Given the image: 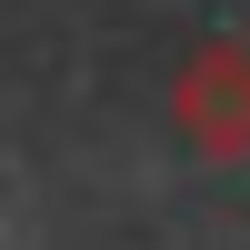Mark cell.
I'll list each match as a JSON object with an SVG mask.
<instances>
[{
  "mask_svg": "<svg viewBox=\"0 0 250 250\" xmlns=\"http://www.w3.org/2000/svg\"><path fill=\"white\" fill-rule=\"evenodd\" d=\"M170 130L190 140L200 160H250V40H200L190 60H180V80H170Z\"/></svg>",
  "mask_w": 250,
  "mask_h": 250,
  "instance_id": "1",
  "label": "cell"
}]
</instances>
